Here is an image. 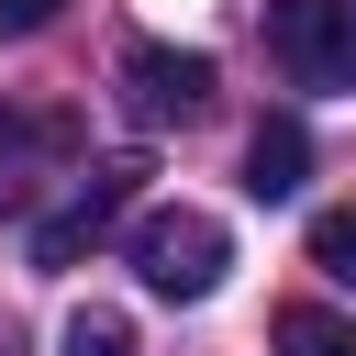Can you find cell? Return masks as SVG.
I'll use <instances>...</instances> for the list:
<instances>
[{"instance_id":"cell-1","label":"cell","mask_w":356,"mask_h":356,"mask_svg":"<svg viewBox=\"0 0 356 356\" xmlns=\"http://www.w3.org/2000/svg\"><path fill=\"white\" fill-rule=\"evenodd\" d=\"M78 100H0V211H33L44 178H78Z\"/></svg>"},{"instance_id":"cell-2","label":"cell","mask_w":356,"mask_h":356,"mask_svg":"<svg viewBox=\"0 0 356 356\" xmlns=\"http://www.w3.org/2000/svg\"><path fill=\"white\" fill-rule=\"evenodd\" d=\"M134 267H145V289H167V300H200V289H222V267H234V234H222L211 211H145V222H134Z\"/></svg>"},{"instance_id":"cell-3","label":"cell","mask_w":356,"mask_h":356,"mask_svg":"<svg viewBox=\"0 0 356 356\" xmlns=\"http://www.w3.org/2000/svg\"><path fill=\"white\" fill-rule=\"evenodd\" d=\"M267 56L300 89H356V0H267Z\"/></svg>"},{"instance_id":"cell-4","label":"cell","mask_w":356,"mask_h":356,"mask_svg":"<svg viewBox=\"0 0 356 356\" xmlns=\"http://www.w3.org/2000/svg\"><path fill=\"white\" fill-rule=\"evenodd\" d=\"M134 189H145V156L89 167V178H78V200L33 222V267H78V256H100V245H111V222L134 211Z\"/></svg>"},{"instance_id":"cell-5","label":"cell","mask_w":356,"mask_h":356,"mask_svg":"<svg viewBox=\"0 0 356 356\" xmlns=\"http://www.w3.org/2000/svg\"><path fill=\"white\" fill-rule=\"evenodd\" d=\"M111 89H122L134 122H200L211 111V56H189V44H122Z\"/></svg>"},{"instance_id":"cell-6","label":"cell","mask_w":356,"mask_h":356,"mask_svg":"<svg viewBox=\"0 0 356 356\" xmlns=\"http://www.w3.org/2000/svg\"><path fill=\"white\" fill-rule=\"evenodd\" d=\"M300 178H312V134H300V122H256V145H245V189H256V200H289Z\"/></svg>"},{"instance_id":"cell-7","label":"cell","mask_w":356,"mask_h":356,"mask_svg":"<svg viewBox=\"0 0 356 356\" xmlns=\"http://www.w3.org/2000/svg\"><path fill=\"white\" fill-rule=\"evenodd\" d=\"M267 345H278V356H356V323L323 312V300H289V312L267 323Z\"/></svg>"},{"instance_id":"cell-8","label":"cell","mask_w":356,"mask_h":356,"mask_svg":"<svg viewBox=\"0 0 356 356\" xmlns=\"http://www.w3.org/2000/svg\"><path fill=\"white\" fill-rule=\"evenodd\" d=\"M312 267L356 289V200H334V211H312Z\"/></svg>"},{"instance_id":"cell-9","label":"cell","mask_w":356,"mask_h":356,"mask_svg":"<svg viewBox=\"0 0 356 356\" xmlns=\"http://www.w3.org/2000/svg\"><path fill=\"white\" fill-rule=\"evenodd\" d=\"M67 356H134V323L122 312H78L67 323Z\"/></svg>"},{"instance_id":"cell-10","label":"cell","mask_w":356,"mask_h":356,"mask_svg":"<svg viewBox=\"0 0 356 356\" xmlns=\"http://www.w3.org/2000/svg\"><path fill=\"white\" fill-rule=\"evenodd\" d=\"M56 11H67V0H0V33H44Z\"/></svg>"}]
</instances>
